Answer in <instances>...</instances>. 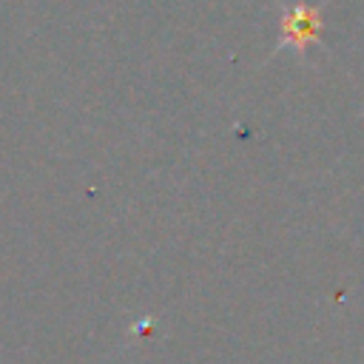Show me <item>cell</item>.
Wrapping results in <instances>:
<instances>
[{
    "mask_svg": "<svg viewBox=\"0 0 364 364\" xmlns=\"http://www.w3.org/2000/svg\"><path fill=\"white\" fill-rule=\"evenodd\" d=\"M318 31H321V9L318 6H307V3L284 6L282 20H279V43H276L273 54H279L282 48H293L296 54L304 57L307 43H318Z\"/></svg>",
    "mask_w": 364,
    "mask_h": 364,
    "instance_id": "cell-1",
    "label": "cell"
}]
</instances>
